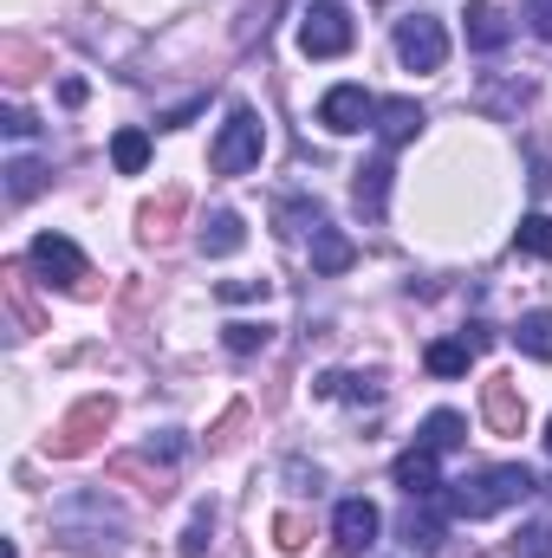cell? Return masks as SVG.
Listing matches in <instances>:
<instances>
[{
  "label": "cell",
  "instance_id": "cell-1",
  "mask_svg": "<svg viewBox=\"0 0 552 558\" xmlns=\"http://www.w3.org/2000/svg\"><path fill=\"white\" fill-rule=\"evenodd\" d=\"M533 487H540V481H533L527 468H481L475 481H461V494L448 500V513H455V520H488V513H501V507H520Z\"/></svg>",
  "mask_w": 552,
  "mask_h": 558
},
{
  "label": "cell",
  "instance_id": "cell-2",
  "mask_svg": "<svg viewBox=\"0 0 552 558\" xmlns=\"http://www.w3.org/2000/svg\"><path fill=\"white\" fill-rule=\"evenodd\" d=\"M261 149H267L261 111H254V105H235L228 124H221V137H215V149H208V169H215V175H248V169L261 162Z\"/></svg>",
  "mask_w": 552,
  "mask_h": 558
},
{
  "label": "cell",
  "instance_id": "cell-3",
  "mask_svg": "<svg viewBox=\"0 0 552 558\" xmlns=\"http://www.w3.org/2000/svg\"><path fill=\"white\" fill-rule=\"evenodd\" d=\"M351 39H358V26H351V7L345 0H312L299 13V52L305 59H345Z\"/></svg>",
  "mask_w": 552,
  "mask_h": 558
},
{
  "label": "cell",
  "instance_id": "cell-4",
  "mask_svg": "<svg viewBox=\"0 0 552 558\" xmlns=\"http://www.w3.org/2000/svg\"><path fill=\"white\" fill-rule=\"evenodd\" d=\"M118 422V403L111 397H85V403H72L65 422L46 435V454H59V461H72V454H92L98 441H105V428Z\"/></svg>",
  "mask_w": 552,
  "mask_h": 558
},
{
  "label": "cell",
  "instance_id": "cell-5",
  "mask_svg": "<svg viewBox=\"0 0 552 558\" xmlns=\"http://www.w3.org/2000/svg\"><path fill=\"white\" fill-rule=\"evenodd\" d=\"M397 59L410 72H442L448 65V26L435 13H404L397 20Z\"/></svg>",
  "mask_w": 552,
  "mask_h": 558
},
{
  "label": "cell",
  "instance_id": "cell-6",
  "mask_svg": "<svg viewBox=\"0 0 552 558\" xmlns=\"http://www.w3.org/2000/svg\"><path fill=\"white\" fill-rule=\"evenodd\" d=\"M371 118H377V98H371L364 85H332V92L319 98V124H325L332 137H358Z\"/></svg>",
  "mask_w": 552,
  "mask_h": 558
},
{
  "label": "cell",
  "instance_id": "cell-7",
  "mask_svg": "<svg viewBox=\"0 0 552 558\" xmlns=\"http://www.w3.org/2000/svg\"><path fill=\"white\" fill-rule=\"evenodd\" d=\"M39 274L52 279V286H65V292H85V279H92V267H85V254L65 241V234H39L33 241V254H26Z\"/></svg>",
  "mask_w": 552,
  "mask_h": 558
},
{
  "label": "cell",
  "instance_id": "cell-8",
  "mask_svg": "<svg viewBox=\"0 0 552 558\" xmlns=\"http://www.w3.org/2000/svg\"><path fill=\"white\" fill-rule=\"evenodd\" d=\"M377 533H384V513L364 494L338 500V513H332V546L338 553H364V546H377Z\"/></svg>",
  "mask_w": 552,
  "mask_h": 558
},
{
  "label": "cell",
  "instance_id": "cell-9",
  "mask_svg": "<svg viewBox=\"0 0 552 558\" xmlns=\"http://www.w3.org/2000/svg\"><path fill=\"white\" fill-rule=\"evenodd\" d=\"M481 416H488L494 435H520V428H527V397H520V384L494 371V377L481 384Z\"/></svg>",
  "mask_w": 552,
  "mask_h": 558
},
{
  "label": "cell",
  "instance_id": "cell-10",
  "mask_svg": "<svg viewBox=\"0 0 552 558\" xmlns=\"http://www.w3.org/2000/svg\"><path fill=\"white\" fill-rule=\"evenodd\" d=\"M182 215H189V189H163L156 202H143L137 234L149 247H163V241H176V221H182Z\"/></svg>",
  "mask_w": 552,
  "mask_h": 558
},
{
  "label": "cell",
  "instance_id": "cell-11",
  "mask_svg": "<svg viewBox=\"0 0 552 558\" xmlns=\"http://www.w3.org/2000/svg\"><path fill=\"white\" fill-rule=\"evenodd\" d=\"M351 202H358V215H364V221H384V202H391V156H371V162L358 169Z\"/></svg>",
  "mask_w": 552,
  "mask_h": 558
},
{
  "label": "cell",
  "instance_id": "cell-12",
  "mask_svg": "<svg viewBox=\"0 0 552 558\" xmlns=\"http://www.w3.org/2000/svg\"><path fill=\"white\" fill-rule=\"evenodd\" d=\"M397 487H404L410 500H429V494L442 487V468H435V448H429V441H416L410 454H397Z\"/></svg>",
  "mask_w": 552,
  "mask_h": 558
},
{
  "label": "cell",
  "instance_id": "cell-13",
  "mask_svg": "<svg viewBox=\"0 0 552 558\" xmlns=\"http://www.w3.org/2000/svg\"><path fill=\"white\" fill-rule=\"evenodd\" d=\"M0 292H7L13 331H46V318H39V305H33V286H26V267H20V260L0 267Z\"/></svg>",
  "mask_w": 552,
  "mask_h": 558
},
{
  "label": "cell",
  "instance_id": "cell-14",
  "mask_svg": "<svg viewBox=\"0 0 552 558\" xmlns=\"http://www.w3.org/2000/svg\"><path fill=\"white\" fill-rule=\"evenodd\" d=\"M461 20H468V46H475V52H501V46H507V33H514V26H507V13H501L494 0H468V13H461Z\"/></svg>",
  "mask_w": 552,
  "mask_h": 558
},
{
  "label": "cell",
  "instance_id": "cell-15",
  "mask_svg": "<svg viewBox=\"0 0 552 558\" xmlns=\"http://www.w3.org/2000/svg\"><path fill=\"white\" fill-rule=\"evenodd\" d=\"M241 247H248V221H241L235 208H215V215L202 221V254L228 260V254H241Z\"/></svg>",
  "mask_w": 552,
  "mask_h": 558
},
{
  "label": "cell",
  "instance_id": "cell-16",
  "mask_svg": "<svg viewBox=\"0 0 552 558\" xmlns=\"http://www.w3.org/2000/svg\"><path fill=\"white\" fill-rule=\"evenodd\" d=\"M351 260H358V247H351V241H345L338 228L312 221V267H319V274H345Z\"/></svg>",
  "mask_w": 552,
  "mask_h": 558
},
{
  "label": "cell",
  "instance_id": "cell-17",
  "mask_svg": "<svg viewBox=\"0 0 552 558\" xmlns=\"http://www.w3.org/2000/svg\"><path fill=\"white\" fill-rule=\"evenodd\" d=\"M416 131H422V105H410V98H391V105H377V137L391 143H410Z\"/></svg>",
  "mask_w": 552,
  "mask_h": 558
},
{
  "label": "cell",
  "instance_id": "cell-18",
  "mask_svg": "<svg viewBox=\"0 0 552 558\" xmlns=\"http://www.w3.org/2000/svg\"><path fill=\"white\" fill-rule=\"evenodd\" d=\"M0 72H7V85H26V78L46 72V52H39L33 39H7V46H0Z\"/></svg>",
  "mask_w": 552,
  "mask_h": 558
},
{
  "label": "cell",
  "instance_id": "cell-19",
  "mask_svg": "<svg viewBox=\"0 0 552 558\" xmlns=\"http://www.w3.org/2000/svg\"><path fill=\"white\" fill-rule=\"evenodd\" d=\"M514 344H520L527 357H540V364H552V312H527V318L514 325Z\"/></svg>",
  "mask_w": 552,
  "mask_h": 558
},
{
  "label": "cell",
  "instance_id": "cell-20",
  "mask_svg": "<svg viewBox=\"0 0 552 558\" xmlns=\"http://www.w3.org/2000/svg\"><path fill=\"white\" fill-rule=\"evenodd\" d=\"M468 357H475V344H455V338H442V344H429V351H422L429 377H461V371H468Z\"/></svg>",
  "mask_w": 552,
  "mask_h": 558
},
{
  "label": "cell",
  "instance_id": "cell-21",
  "mask_svg": "<svg viewBox=\"0 0 552 558\" xmlns=\"http://www.w3.org/2000/svg\"><path fill=\"white\" fill-rule=\"evenodd\" d=\"M514 247H520V254H533V260H552V215H520Z\"/></svg>",
  "mask_w": 552,
  "mask_h": 558
},
{
  "label": "cell",
  "instance_id": "cell-22",
  "mask_svg": "<svg viewBox=\"0 0 552 558\" xmlns=\"http://www.w3.org/2000/svg\"><path fill=\"white\" fill-rule=\"evenodd\" d=\"M111 162H118V175H143L149 137H143V131H118V137H111Z\"/></svg>",
  "mask_w": 552,
  "mask_h": 558
},
{
  "label": "cell",
  "instance_id": "cell-23",
  "mask_svg": "<svg viewBox=\"0 0 552 558\" xmlns=\"http://www.w3.org/2000/svg\"><path fill=\"white\" fill-rule=\"evenodd\" d=\"M507 553H514V558H552V520H533V526H520V533L507 539Z\"/></svg>",
  "mask_w": 552,
  "mask_h": 558
},
{
  "label": "cell",
  "instance_id": "cell-24",
  "mask_svg": "<svg viewBox=\"0 0 552 558\" xmlns=\"http://www.w3.org/2000/svg\"><path fill=\"white\" fill-rule=\"evenodd\" d=\"M274 546L279 553H305V546H312V520H305V513H279L274 520Z\"/></svg>",
  "mask_w": 552,
  "mask_h": 558
},
{
  "label": "cell",
  "instance_id": "cell-25",
  "mask_svg": "<svg viewBox=\"0 0 552 558\" xmlns=\"http://www.w3.org/2000/svg\"><path fill=\"white\" fill-rule=\"evenodd\" d=\"M461 428H468V422L455 416V410H435V416L422 422V441H429V448L442 454V448H455V441H461Z\"/></svg>",
  "mask_w": 552,
  "mask_h": 558
},
{
  "label": "cell",
  "instance_id": "cell-26",
  "mask_svg": "<svg viewBox=\"0 0 552 558\" xmlns=\"http://www.w3.org/2000/svg\"><path fill=\"white\" fill-rule=\"evenodd\" d=\"M39 182H46V169L20 156V162L7 169V202H33V195H39Z\"/></svg>",
  "mask_w": 552,
  "mask_h": 558
},
{
  "label": "cell",
  "instance_id": "cell-27",
  "mask_svg": "<svg viewBox=\"0 0 552 558\" xmlns=\"http://www.w3.org/2000/svg\"><path fill=\"white\" fill-rule=\"evenodd\" d=\"M267 344H274V331H267V325H254V318L228 325V351H235V357H254V351H267Z\"/></svg>",
  "mask_w": 552,
  "mask_h": 558
},
{
  "label": "cell",
  "instance_id": "cell-28",
  "mask_svg": "<svg viewBox=\"0 0 552 558\" xmlns=\"http://www.w3.org/2000/svg\"><path fill=\"white\" fill-rule=\"evenodd\" d=\"M111 481H143V494H149V500H163V494H169V487H163V474H143V461H137V454L111 461Z\"/></svg>",
  "mask_w": 552,
  "mask_h": 558
},
{
  "label": "cell",
  "instance_id": "cell-29",
  "mask_svg": "<svg viewBox=\"0 0 552 558\" xmlns=\"http://www.w3.org/2000/svg\"><path fill=\"white\" fill-rule=\"evenodd\" d=\"M208 539H215V520H208V513H195V520H189V533H182V558H208V553H215Z\"/></svg>",
  "mask_w": 552,
  "mask_h": 558
},
{
  "label": "cell",
  "instance_id": "cell-30",
  "mask_svg": "<svg viewBox=\"0 0 552 558\" xmlns=\"http://www.w3.org/2000/svg\"><path fill=\"white\" fill-rule=\"evenodd\" d=\"M215 292H221L228 305H248V299H267V292H274V279H221Z\"/></svg>",
  "mask_w": 552,
  "mask_h": 558
},
{
  "label": "cell",
  "instance_id": "cell-31",
  "mask_svg": "<svg viewBox=\"0 0 552 558\" xmlns=\"http://www.w3.org/2000/svg\"><path fill=\"white\" fill-rule=\"evenodd\" d=\"M527 20H533V33L552 46V0H533V7H527Z\"/></svg>",
  "mask_w": 552,
  "mask_h": 558
},
{
  "label": "cell",
  "instance_id": "cell-32",
  "mask_svg": "<svg viewBox=\"0 0 552 558\" xmlns=\"http://www.w3.org/2000/svg\"><path fill=\"white\" fill-rule=\"evenodd\" d=\"M33 131H39V124H33L20 105H13V111H7V137H33Z\"/></svg>",
  "mask_w": 552,
  "mask_h": 558
},
{
  "label": "cell",
  "instance_id": "cell-33",
  "mask_svg": "<svg viewBox=\"0 0 552 558\" xmlns=\"http://www.w3.org/2000/svg\"><path fill=\"white\" fill-rule=\"evenodd\" d=\"M241 416H248V410H228V416L215 422V441H235V428H241Z\"/></svg>",
  "mask_w": 552,
  "mask_h": 558
},
{
  "label": "cell",
  "instance_id": "cell-34",
  "mask_svg": "<svg viewBox=\"0 0 552 558\" xmlns=\"http://www.w3.org/2000/svg\"><path fill=\"white\" fill-rule=\"evenodd\" d=\"M547 454H552V422H547Z\"/></svg>",
  "mask_w": 552,
  "mask_h": 558
}]
</instances>
